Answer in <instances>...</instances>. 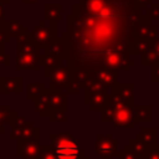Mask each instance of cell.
I'll return each mask as SVG.
<instances>
[{
  "mask_svg": "<svg viewBox=\"0 0 159 159\" xmlns=\"http://www.w3.org/2000/svg\"><path fill=\"white\" fill-rule=\"evenodd\" d=\"M51 145L55 149L57 159H81L84 154L78 147L77 139L70 133H52L50 135Z\"/></svg>",
  "mask_w": 159,
  "mask_h": 159,
  "instance_id": "6da1fadb",
  "label": "cell"
},
{
  "mask_svg": "<svg viewBox=\"0 0 159 159\" xmlns=\"http://www.w3.org/2000/svg\"><path fill=\"white\" fill-rule=\"evenodd\" d=\"M45 20H41L37 26L31 30L32 42L42 50H46L56 41V22H50V25H45Z\"/></svg>",
  "mask_w": 159,
  "mask_h": 159,
  "instance_id": "7a4b0ae2",
  "label": "cell"
},
{
  "mask_svg": "<svg viewBox=\"0 0 159 159\" xmlns=\"http://www.w3.org/2000/svg\"><path fill=\"white\" fill-rule=\"evenodd\" d=\"M109 98L111 94L107 93V88L97 81L84 89V104L89 106L91 111H102Z\"/></svg>",
  "mask_w": 159,
  "mask_h": 159,
  "instance_id": "3957f363",
  "label": "cell"
},
{
  "mask_svg": "<svg viewBox=\"0 0 159 159\" xmlns=\"http://www.w3.org/2000/svg\"><path fill=\"white\" fill-rule=\"evenodd\" d=\"M45 76L51 80V88H68L72 83V72L68 66L45 67Z\"/></svg>",
  "mask_w": 159,
  "mask_h": 159,
  "instance_id": "277c9868",
  "label": "cell"
},
{
  "mask_svg": "<svg viewBox=\"0 0 159 159\" xmlns=\"http://www.w3.org/2000/svg\"><path fill=\"white\" fill-rule=\"evenodd\" d=\"M109 102L114 107V119L113 125L114 127H124V128H134L135 125V118H134V107L127 104V103H116L112 102L109 98Z\"/></svg>",
  "mask_w": 159,
  "mask_h": 159,
  "instance_id": "5b68a950",
  "label": "cell"
},
{
  "mask_svg": "<svg viewBox=\"0 0 159 159\" xmlns=\"http://www.w3.org/2000/svg\"><path fill=\"white\" fill-rule=\"evenodd\" d=\"M118 140L113 138L111 133L108 134H96V153L101 159H113L118 155L117 150Z\"/></svg>",
  "mask_w": 159,
  "mask_h": 159,
  "instance_id": "8992f818",
  "label": "cell"
},
{
  "mask_svg": "<svg viewBox=\"0 0 159 159\" xmlns=\"http://www.w3.org/2000/svg\"><path fill=\"white\" fill-rule=\"evenodd\" d=\"M16 154L25 159H39L42 145L34 139H17Z\"/></svg>",
  "mask_w": 159,
  "mask_h": 159,
  "instance_id": "52a82bcc",
  "label": "cell"
},
{
  "mask_svg": "<svg viewBox=\"0 0 159 159\" xmlns=\"http://www.w3.org/2000/svg\"><path fill=\"white\" fill-rule=\"evenodd\" d=\"M94 71L96 81L99 82L106 88H113L118 83V72L117 70L109 68L107 66H99L96 68H92Z\"/></svg>",
  "mask_w": 159,
  "mask_h": 159,
  "instance_id": "ba28073f",
  "label": "cell"
},
{
  "mask_svg": "<svg viewBox=\"0 0 159 159\" xmlns=\"http://www.w3.org/2000/svg\"><path fill=\"white\" fill-rule=\"evenodd\" d=\"M134 83H117L112 88V93L119 96L127 104L134 107L135 106V96H134Z\"/></svg>",
  "mask_w": 159,
  "mask_h": 159,
  "instance_id": "9c48e42d",
  "label": "cell"
},
{
  "mask_svg": "<svg viewBox=\"0 0 159 159\" xmlns=\"http://www.w3.org/2000/svg\"><path fill=\"white\" fill-rule=\"evenodd\" d=\"M48 97H50V116L58 111H66V94L61 93L57 88H50Z\"/></svg>",
  "mask_w": 159,
  "mask_h": 159,
  "instance_id": "30bf717a",
  "label": "cell"
},
{
  "mask_svg": "<svg viewBox=\"0 0 159 159\" xmlns=\"http://www.w3.org/2000/svg\"><path fill=\"white\" fill-rule=\"evenodd\" d=\"M137 140L142 142L150 150L158 147V130L157 128H142L139 133L134 137Z\"/></svg>",
  "mask_w": 159,
  "mask_h": 159,
  "instance_id": "8fae6325",
  "label": "cell"
},
{
  "mask_svg": "<svg viewBox=\"0 0 159 159\" xmlns=\"http://www.w3.org/2000/svg\"><path fill=\"white\" fill-rule=\"evenodd\" d=\"M0 93H21V77H0Z\"/></svg>",
  "mask_w": 159,
  "mask_h": 159,
  "instance_id": "7c38bea8",
  "label": "cell"
},
{
  "mask_svg": "<svg viewBox=\"0 0 159 159\" xmlns=\"http://www.w3.org/2000/svg\"><path fill=\"white\" fill-rule=\"evenodd\" d=\"M135 37L137 39H144V40L153 42L158 39V27L153 26L152 22L140 24L135 29Z\"/></svg>",
  "mask_w": 159,
  "mask_h": 159,
  "instance_id": "4fadbf2b",
  "label": "cell"
},
{
  "mask_svg": "<svg viewBox=\"0 0 159 159\" xmlns=\"http://www.w3.org/2000/svg\"><path fill=\"white\" fill-rule=\"evenodd\" d=\"M34 109L42 117H50V97L47 88L34 99Z\"/></svg>",
  "mask_w": 159,
  "mask_h": 159,
  "instance_id": "5bb4252c",
  "label": "cell"
},
{
  "mask_svg": "<svg viewBox=\"0 0 159 159\" xmlns=\"http://www.w3.org/2000/svg\"><path fill=\"white\" fill-rule=\"evenodd\" d=\"M62 5L60 2H46L43 6V20L46 22H57L61 20Z\"/></svg>",
  "mask_w": 159,
  "mask_h": 159,
  "instance_id": "9a60e30c",
  "label": "cell"
},
{
  "mask_svg": "<svg viewBox=\"0 0 159 159\" xmlns=\"http://www.w3.org/2000/svg\"><path fill=\"white\" fill-rule=\"evenodd\" d=\"M134 118L137 123H149L152 122V106L135 104L134 106Z\"/></svg>",
  "mask_w": 159,
  "mask_h": 159,
  "instance_id": "2e32d148",
  "label": "cell"
},
{
  "mask_svg": "<svg viewBox=\"0 0 159 159\" xmlns=\"http://www.w3.org/2000/svg\"><path fill=\"white\" fill-rule=\"evenodd\" d=\"M11 138L12 139H20V134H21V130L22 128L26 125V118L25 117H19L16 114V112L12 111V117H11Z\"/></svg>",
  "mask_w": 159,
  "mask_h": 159,
  "instance_id": "e0dca14e",
  "label": "cell"
},
{
  "mask_svg": "<svg viewBox=\"0 0 159 159\" xmlns=\"http://www.w3.org/2000/svg\"><path fill=\"white\" fill-rule=\"evenodd\" d=\"M4 24L7 27L12 39H17L20 35H22L25 32H29V29L26 26H24L22 24H20L19 21H16V20H4Z\"/></svg>",
  "mask_w": 159,
  "mask_h": 159,
  "instance_id": "ac0fdd59",
  "label": "cell"
},
{
  "mask_svg": "<svg viewBox=\"0 0 159 159\" xmlns=\"http://www.w3.org/2000/svg\"><path fill=\"white\" fill-rule=\"evenodd\" d=\"M127 145L129 147V149H130L133 153H135L138 157H140V159H145V158L148 157L149 152H150V149H149L147 145H144L142 142L137 140L135 138L132 139Z\"/></svg>",
  "mask_w": 159,
  "mask_h": 159,
  "instance_id": "d6986e66",
  "label": "cell"
},
{
  "mask_svg": "<svg viewBox=\"0 0 159 159\" xmlns=\"http://www.w3.org/2000/svg\"><path fill=\"white\" fill-rule=\"evenodd\" d=\"M140 56H142L140 57V63L143 66H152L153 67V66L159 65V55L157 52L152 51V50L147 51L145 53H143Z\"/></svg>",
  "mask_w": 159,
  "mask_h": 159,
  "instance_id": "ffe728a7",
  "label": "cell"
},
{
  "mask_svg": "<svg viewBox=\"0 0 159 159\" xmlns=\"http://www.w3.org/2000/svg\"><path fill=\"white\" fill-rule=\"evenodd\" d=\"M37 138H39V130H37V128H35L31 122L30 123L27 122L26 125L21 130L20 139H34V140H37Z\"/></svg>",
  "mask_w": 159,
  "mask_h": 159,
  "instance_id": "44dd1931",
  "label": "cell"
},
{
  "mask_svg": "<svg viewBox=\"0 0 159 159\" xmlns=\"http://www.w3.org/2000/svg\"><path fill=\"white\" fill-rule=\"evenodd\" d=\"M12 111L10 106H0V133H5L4 123L11 122Z\"/></svg>",
  "mask_w": 159,
  "mask_h": 159,
  "instance_id": "7402d4cb",
  "label": "cell"
},
{
  "mask_svg": "<svg viewBox=\"0 0 159 159\" xmlns=\"http://www.w3.org/2000/svg\"><path fill=\"white\" fill-rule=\"evenodd\" d=\"M45 83H29L27 84V97L29 99H35L39 94H41L45 91Z\"/></svg>",
  "mask_w": 159,
  "mask_h": 159,
  "instance_id": "603a6c76",
  "label": "cell"
},
{
  "mask_svg": "<svg viewBox=\"0 0 159 159\" xmlns=\"http://www.w3.org/2000/svg\"><path fill=\"white\" fill-rule=\"evenodd\" d=\"M11 35L7 30V27L4 24V20L0 22V48L5 47V43H9L11 41Z\"/></svg>",
  "mask_w": 159,
  "mask_h": 159,
  "instance_id": "cb8c5ba5",
  "label": "cell"
},
{
  "mask_svg": "<svg viewBox=\"0 0 159 159\" xmlns=\"http://www.w3.org/2000/svg\"><path fill=\"white\" fill-rule=\"evenodd\" d=\"M39 159H57L53 147L52 145H42Z\"/></svg>",
  "mask_w": 159,
  "mask_h": 159,
  "instance_id": "d4e9b609",
  "label": "cell"
},
{
  "mask_svg": "<svg viewBox=\"0 0 159 159\" xmlns=\"http://www.w3.org/2000/svg\"><path fill=\"white\" fill-rule=\"evenodd\" d=\"M118 159H140V157H138L135 153H133L128 145H124L122 150L118 152Z\"/></svg>",
  "mask_w": 159,
  "mask_h": 159,
  "instance_id": "484cf974",
  "label": "cell"
},
{
  "mask_svg": "<svg viewBox=\"0 0 159 159\" xmlns=\"http://www.w3.org/2000/svg\"><path fill=\"white\" fill-rule=\"evenodd\" d=\"M50 119H51V122H66L67 120L65 111H58V112L52 113L50 116Z\"/></svg>",
  "mask_w": 159,
  "mask_h": 159,
  "instance_id": "4316f807",
  "label": "cell"
},
{
  "mask_svg": "<svg viewBox=\"0 0 159 159\" xmlns=\"http://www.w3.org/2000/svg\"><path fill=\"white\" fill-rule=\"evenodd\" d=\"M11 62V56L5 52V47L0 48V63L1 65H9Z\"/></svg>",
  "mask_w": 159,
  "mask_h": 159,
  "instance_id": "83f0119b",
  "label": "cell"
},
{
  "mask_svg": "<svg viewBox=\"0 0 159 159\" xmlns=\"http://www.w3.org/2000/svg\"><path fill=\"white\" fill-rule=\"evenodd\" d=\"M148 12H149V15H150L152 19L159 20V4H154L152 6V10H148Z\"/></svg>",
  "mask_w": 159,
  "mask_h": 159,
  "instance_id": "f1b7e54d",
  "label": "cell"
},
{
  "mask_svg": "<svg viewBox=\"0 0 159 159\" xmlns=\"http://www.w3.org/2000/svg\"><path fill=\"white\" fill-rule=\"evenodd\" d=\"M152 81H153V83H159V65L153 66V70H152Z\"/></svg>",
  "mask_w": 159,
  "mask_h": 159,
  "instance_id": "f546056e",
  "label": "cell"
},
{
  "mask_svg": "<svg viewBox=\"0 0 159 159\" xmlns=\"http://www.w3.org/2000/svg\"><path fill=\"white\" fill-rule=\"evenodd\" d=\"M145 159H159V145L154 149H152Z\"/></svg>",
  "mask_w": 159,
  "mask_h": 159,
  "instance_id": "4dcf8cb0",
  "label": "cell"
},
{
  "mask_svg": "<svg viewBox=\"0 0 159 159\" xmlns=\"http://www.w3.org/2000/svg\"><path fill=\"white\" fill-rule=\"evenodd\" d=\"M150 50H152V51H154V52H157V53L159 55V39H157L155 41H153V42H152Z\"/></svg>",
  "mask_w": 159,
  "mask_h": 159,
  "instance_id": "1f68e13d",
  "label": "cell"
},
{
  "mask_svg": "<svg viewBox=\"0 0 159 159\" xmlns=\"http://www.w3.org/2000/svg\"><path fill=\"white\" fill-rule=\"evenodd\" d=\"M134 1H135L138 5H142V6H145V7H147V5L150 4L152 0H134Z\"/></svg>",
  "mask_w": 159,
  "mask_h": 159,
  "instance_id": "d6a6232c",
  "label": "cell"
},
{
  "mask_svg": "<svg viewBox=\"0 0 159 159\" xmlns=\"http://www.w3.org/2000/svg\"><path fill=\"white\" fill-rule=\"evenodd\" d=\"M39 0H21V2L22 4H26V5H31V4H35V2H37Z\"/></svg>",
  "mask_w": 159,
  "mask_h": 159,
  "instance_id": "836d02e7",
  "label": "cell"
},
{
  "mask_svg": "<svg viewBox=\"0 0 159 159\" xmlns=\"http://www.w3.org/2000/svg\"><path fill=\"white\" fill-rule=\"evenodd\" d=\"M4 20V7H2V5L0 4V22Z\"/></svg>",
  "mask_w": 159,
  "mask_h": 159,
  "instance_id": "e575fe53",
  "label": "cell"
},
{
  "mask_svg": "<svg viewBox=\"0 0 159 159\" xmlns=\"http://www.w3.org/2000/svg\"><path fill=\"white\" fill-rule=\"evenodd\" d=\"M11 2V0H0V4L1 5H7V4H10Z\"/></svg>",
  "mask_w": 159,
  "mask_h": 159,
  "instance_id": "d590c367",
  "label": "cell"
},
{
  "mask_svg": "<svg viewBox=\"0 0 159 159\" xmlns=\"http://www.w3.org/2000/svg\"><path fill=\"white\" fill-rule=\"evenodd\" d=\"M81 159H91V158H89V157H86V155H83Z\"/></svg>",
  "mask_w": 159,
  "mask_h": 159,
  "instance_id": "8d00e7d4",
  "label": "cell"
},
{
  "mask_svg": "<svg viewBox=\"0 0 159 159\" xmlns=\"http://www.w3.org/2000/svg\"><path fill=\"white\" fill-rule=\"evenodd\" d=\"M157 96H158V99H159V89H158V93H157Z\"/></svg>",
  "mask_w": 159,
  "mask_h": 159,
  "instance_id": "74e56055",
  "label": "cell"
},
{
  "mask_svg": "<svg viewBox=\"0 0 159 159\" xmlns=\"http://www.w3.org/2000/svg\"><path fill=\"white\" fill-rule=\"evenodd\" d=\"M22 159H25V158H22Z\"/></svg>",
  "mask_w": 159,
  "mask_h": 159,
  "instance_id": "f35d334b",
  "label": "cell"
}]
</instances>
